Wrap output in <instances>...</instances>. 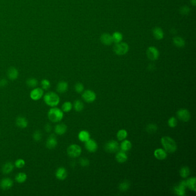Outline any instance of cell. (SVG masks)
<instances>
[{
    "instance_id": "37",
    "label": "cell",
    "mask_w": 196,
    "mask_h": 196,
    "mask_svg": "<svg viewBox=\"0 0 196 196\" xmlns=\"http://www.w3.org/2000/svg\"><path fill=\"white\" fill-rule=\"evenodd\" d=\"M41 88L44 90H48L51 88L50 81L48 79H43L41 81Z\"/></svg>"
},
{
    "instance_id": "42",
    "label": "cell",
    "mask_w": 196,
    "mask_h": 196,
    "mask_svg": "<svg viewBox=\"0 0 196 196\" xmlns=\"http://www.w3.org/2000/svg\"><path fill=\"white\" fill-rule=\"evenodd\" d=\"M84 86L83 84L81 83H77L75 85V92L78 93H81L84 91Z\"/></svg>"
},
{
    "instance_id": "26",
    "label": "cell",
    "mask_w": 196,
    "mask_h": 196,
    "mask_svg": "<svg viewBox=\"0 0 196 196\" xmlns=\"http://www.w3.org/2000/svg\"><path fill=\"white\" fill-rule=\"evenodd\" d=\"M90 134L86 131H81L78 134V139L82 142H86L90 139Z\"/></svg>"
},
{
    "instance_id": "27",
    "label": "cell",
    "mask_w": 196,
    "mask_h": 196,
    "mask_svg": "<svg viewBox=\"0 0 196 196\" xmlns=\"http://www.w3.org/2000/svg\"><path fill=\"white\" fill-rule=\"evenodd\" d=\"M153 35L154 38L157 40H161L164 36V33L163 32L162 29L159 27L155 28L153 30Z\"/></svg>"
},
{
    "instance_id": "30",
    "label": "cell",
    "mask_w": 196,
    "mask_h": 196,
    "mask_svg": "<svg viewBox=\"0 0 196 196\" xmlns=\"http://www.w3.org/2000/svg\"><path fill=\"white\" fill-rule=\"evenodd\" d=\"M73 107H74V109L75 111L79 112L84 109V104L81 101L77 100L74 101V104H73Z\"/></svg>"
},
{
    "instance_id": "33",
    "label": "cell",
    "mask_w": 196,
    "mask_h": 196,
    "mask_svg": "<svg viewBox=\"0 0 196 196\" xmlns=\"http://www.w3.org/2000/svg\"><path fill=\"white\" fill-rule=\"evenodd\" d=\"M173 42L175 46L179 48L184 47L185 45V42L184 41V39L181 37H175L174 38Z\"/></svg>"
},
{
    "instance_id": "29",
    "label": "cell",
    "mask_w": 196,
    "mask_h": 196,
    "mask_svg": "<svg viewBox=\"0 0 196 196\" xmlns=\"http://www.w3.org/2000/svg\"><path fill=\"white\" fill-rule=\"evenodd\" d=\"M26 84L29 88H36L38 86V81L36 78H28L27 80Z\"/></svg>"
},
{
    "instance_id": "24",
    "label": "cell",
    "mask_w": 196,
    "mask_h": 196,
    "mask_svg": "<svg viewBox=\"0 0 196 196\" xmlns=\"http://www.w3.org/2000/svg\"><path fill=\"white\" fill-rule=\"evenodd\" d=\"M116 159L119 163H124L127 161L128 156L125 152L120 151H119L116 155Z\"/></svg>"
},
{
    "instance_id": "36",
    "label": "cell",
    "mask_w": 196,
    "mask_h": 196,
    "mask_svg": "<svg viewBox=\"0 0 196 196\" xmlns=\"http://www.w3.org/2000/svg\"><path fill=\"white\" fill-rule=\"evenodd\" d=\"M112 37L113 42H114L115 43H120L123 40L122 34H120V32H115L114 34H113Z\"/></svg>"
},
{
    "instance_id": "43",
    "label": "cell",
    "mask_w": 196,
    "mask_h": 196,
    "mask_svg": "<svg viewBox=\"0 0 196 196\" xmlns=\"http://www.w3.org/2000/svg\"><path fill=\"white\" fill-rule=\"evenodd\" d=\"M79 163L82 166L85 167V166H88V165H89V161L88 159L82 158L80 159Z\"/></svg>"
},
{
    "instance_id": "34",
    "label": "cell",
    "mask_w": 196,
    "mask_h": 196,
    "mask_svg": "<svg viewBox=\"0 0 196 196\" xmlns=\"http://www.w3.org/2000/svg\"><path fill=\"white\" fill-rule=\"evenodd\" d=\"M128 133L125 129H120L118 131L117 134V138L119 140H123L127 137Z\"/></svg>"
},
{
    "instance_id": "31",
    "label": "cell",
    "mask_w": 196,
    "mask_h": 196,
    "mask_svg": "<svg viewBox=\"0 0 196 196\" xmlns=\"http://www.w3.org/2000/svg\"><path fill=\"white\" fill-rule=\"evenodd\" d=\"M179 174L183 178H186L190 174V169L187 166L182 167L179 171Z\"/></svg>"
},
{
    "instance_id": "39",
    "label": "cell",
    "mask_w": 196,
    "mask_h": 196,
    "mask_svg": "<svg viewBox=\"0 0 196 196\" xmlns=\"http://www.w3.org/2000/svg\"><path fill=\"white\" fill-rule=\"evenodd\" d=\"M157 129H158V127L156 125H155L154 124H150L147 125L146 128V131L149 134H154L155 132H156Z\"/></svg>"
},
{
    "instance_id": "19",
    "label": "cell",
    "mask_w": 196,
    "mask_h": 196,
    "mask_svg": "<svg viewBox=\"0 0 196 196\" xmlns=\"http://www.w3.org/2000/svg\"><path fill=\"white\" fill-rule=\"evenodd\" d=\"M155 157L158 160H164L167 158V152L162 148H158L154 151Z\"/></svg>"
},
{
    "instance_id": "44",
    "label": "cell",
    "mask_w": 196,
    "mask_h": 196,
    "mask_svg": "<svg viewBox=\"0 0 196 196\" xmlns=\"http://www.w3.org/2000/svg\"><path fill=\"white\" fill-rule=\"evenodd\" d=\"M180 11H181V14L184 15H188L190 9L187 6H184V7H182V8H181V9L180 10Z\"/></svg>"
},
{
    "instance_id": "11",
    "label": "cell",
    "mask_w": 196,
    "mask_h": 196,
    "mask_svg": "<svg viewBox=\"0 0 196 196\" xmlns=\"http://www.w3.org/2000/svg\"><path fill=\"white\" fill-rule=\"evenodd\" d=\"M13 181L10 178H4L0 181V188L2 190H6L12 188Z\"/></svg>"
},
{
    "instance_id": "18",
    "label": "cell",
    "mask_w": 196,
    "mask_h": 196,
    "mask_svg": "<svg viewBox=\"0 0 196 196\" xmlns=\"http://www.w3.org/2000/svg\"><path fill=\"white\" fill-rule=\"evenodd\" d=\"M15 168V165L11 162L4 163L2 167V172L4 174H9L12 172Z\"/></svg>"
},
{
    "instance_id": "17",
    "label": "cell",
    "mask_w": 196,
    "mask_h": 196,
    "mask_svg": "<svg viewBox=\"0 0 196 196\" xmlns=\"http://www.w3.org/2000/svg\"><path fill=\"white\" fill-rule=\"evenodd\" d=\"M16 124L20 128L24 129L28 125V121L25 117L19 116L16 119Z\"/></svg>"
},
{
    "instance_id": "7",
    "label": "cell",
    "mask_w": 196,
    "mask_h": 196,
    "mask_svg": "<svg viewBox=\"0 0 196 196\" xmlns=\"http://www.w3.org/2000/svg\"><path fill=\"white\" fill-rule=\"evenodd\" d=\"M105 149L106 151L110 153L117 152L119 149V143L115 140H111L106 143L105 146Z\"/></svg>"
},
{
    "instance_id": "45",
    "label": "cell",
    "mask_w": 196,
    "mask_h": 196,
    "mask_svg": "<svg viewBox=\"0 0 196 196\" xmlns=\"http://www.w3.org/2000/svg\"><path fill=\"white\" fill-rule=\"evenodd\" d=\"M8 85V81L6 79H1L0 80V87L1 88H4L6 86Z\"/></svg>"
},
{
    "instance_id": "40",
    "label": "cell",
    "mask_w": 196,
    "mask_h": 196,
    "mask_svg": "<svg viewBox=\"0 0 196 196\" xmlns=\"http://www.w3.org/2000/svg\"><path fill=\"white\" fill-rule=\"evenodd\" d=\"M42 132L40 131H36L34 132V134H33V139H34L35 141L36 142H40L42 139Z\"/></svg>"
},
{
    "instance_id": "21",
    "label": "cell",
    "mask_w": 196,
    "mask_h": 196,
    "mask_svg": "<svg viewBox=\"0 0 196 196\" xmlns=\"http://www.w3.org/2000/svg\"><path fill=\"white\" fill-rule=\"evenodd\" d=\"M69 88V85L65 81H60L56 86V91L59 93H65L67 92Z\"/></svg>"
},
{
    "instance_id": "12",
    "label": "cell",
    "mask_w": 196,
    "mask_h": 196,
    "mask_svg": "<svg viewBox=\"0 0 196 196\" xmlns=\"http://www.w3.org/2000/svg\"><path fill=\"white\" fill-rule=\"evenodd\" d=\"M147 55L151 60H155L158 59L159 55V51L154 47H150L147 51Z\"/></svg>"
},
{
    "instance_id": "38",
    "label": "cell",
    "mask_w": 196,
    "mask_h": 196,
    "mask_svg": "<svg viewBox=\"0 0 196 196\" xmlns=\"http://www.w3.org/2000/svg\"><path fill=\"white\" fill-rule=\"evenodd\" d=\"M15 167L17 169H22L25 166V161L23 159H18L14 163Z\"/></svg>"
},
{
    "instance_id": "47",
    "label": "cell",
    "mask_w": 196,
    "mask_h": 196,
    "mask_svg": "<svg viewBox=\"0 0 196 196\" xmlns=\"http://www.w3.org/2000/svg\"><path fill=\"white\" fill-rule=\"evenodd\" d=\"M196 0H191V3L193 5V6L196 5Z\"/></svg>"
},
{
    "instance_id": "22",
    "label": "cell",
    "mask_w": 196,
    "mask_h": 196,
    "mask_svg": "<svg viewBox=\"0 0 196 196\" xmlns=\"http://www.w3.org/2000/svg\"><path fill=\"white\" fill-rule=\"evenodd\" d=\"M101 41L105 45H111L113 43L112 37L108 34H102L101 36Z\"/></svg>"
},
{
    "instance_id": "3",
    "label": "cell",
    "mask_w": 196,
    "mask_h": 196,
    "mask_svg": "<svg viewBox=\"0 0 196 196\" xmlns=\"http://www.w3.org/2000/svg\"><path fill=\"white\" fill-rule=\"evenodd\" d=\"M163 147L167 152L173 153L177 149V146L175 141L169 136H164L161 139Z\"/></svg>"
},
{
    "instance_id": "6",
    "label": "cell",
    "mask_w": 196,
    "mask_h": 196,
    "mask_svg": "<svg viewBox=\"0 0 196 196\" xmlns=\"http://www.w3.org/2000/svg\"><path fill=\"white\" fill-rule=\"evenodd\" d=\"M44 93V90L42 88H33V89L30 92L29 96L30 98L33 101L40 100L43 97Z\"/></svg>"
},
{
    "instance_id": "20",
    "label": "cell",
    "mask_w": 196,
    "mask_h": 196,
    "mask_svg": "<svg viewBox=\"0 0 196 196\" xmlns=\"http://www.w3.org/2000/svg\"><path fill=\"white\" fill-rule=\"evenodd\" d=\"M7 76L10 80H15L19 77V71L15 67H12L9 68L7 72Z\"/></svg>"
},
{
    "instance_id": "13",
    "label": "cell",
    "mask_w": 196,
    "mask_h": 196,
    "mask_svg": "<svg viewBox=\"0 0 196 196\" xmlns=\"http://www.w3.org/2000/svg\"><path fill=\"white\" fill-rule=\"evenodd\" d=\"M85 143V148H86V150L89 152H96L97 150L98 146H97V144L95 140L91 139L90 138Z\"/></svg>"
},
{
    "instance_id": "4",
    "label": "cell",
    "mask_w": 196,
    "mask_h": 196,
    "mask_svg": "<svg viewBox=\"0 0 196 196\" xmlns=\"http://www.w3.org/2000/svg\"><path fill=\"white\" fill-rule=\"evenodd\" d=\"M113 50L116 54L123 55L128 52L129 50V46L127 43L124 42H121L118 43H115V45L113 47Z\"/></svg>"
},
{
    "instance_id": "46",
    "label": "cell",
    "mask_w": 196,
    "mask_h": 196,
    "mask_svg": "<svg viewBox=\"0 0 196 196\" xmlns=\"http://www.w3.org/2000/svg\"><path fill=\"white\" fill-rule=\"evenodd\" d=\"M44 130L46 131V132H48V133H50L51 130H52V126L50 124H47L45 126H44Z\"/></svg>"
},
{
    "instance_id": "25",
    "label": "cell",
    "mask_w": 196,
    "mask_h": 196,
    "mask_svg": "<svg viewBox=\"0 0 196 196\" xmlns=\"http://www.w3.org/2000/svg\"><path fill=\"white\" fill-rule=\"evenodd\" d=\"M196 179L195 177L190 178L187 179V181H186L187 187L194 192L196 191Z\"/></svg>"
},
{
    "instance_id": "41",
    "label": "cell",
    "mask_w": 196,
    "mask_h": 196,
    "mask_svg": "<svg viewBox=\"0 0 196 196\" xmlns=\"http://www.w3.org/2000/svg\"><path fill=\"white\" fill-rule=\"evenodd\" d=\"M168 124L170 127L174 128L177 125V120L175 117H171L168 120Z\"/></svg>"
},
{
    "instance_id": "10",
    "label": "cell",
    "mask_w": 196,
    "mask_h": 196,
    "mask_svg": "<svg viewBox=\"0 0 196 196\" xmlns=\"http://www.w3.org/2000/svg\"><path fill=\"white\" fill-rule=\"evenodd\" d=\"M82 97L87 102H92L96 100V94L92 90H87L83 93Z\"/></svg>"
},
{
    "instance_id": "2",
    "label": "cell",
    "mask_w": 196,
    "mask_h": 196,
    "mask_svg": "<svg viewBox=\"0 0 196 196\" xmlns=\"http://www.w3.org/2000/svg\"><path fill=\"white\" fill-rule=\"evenodd\" d=\"M43 100L47 105L50 107H56L60 103V97L54 92H48L43 96Z\"/></svg>"
},
{
    "instance_id": "15",
    "label": "cell",
    "mask_w": 196,
    "mask_h": 196,
    "mask_svg": "<svg viewBox=\"0 0 196 196\" xmlns=\"http://www.w3.org/2000/svg\"><path fill=\"white\" fill-rule=\"evenodd\" d=\"M187 187L186 181H183L174 188V192L179 196H184L185 194V189Z\"/></svg>"
},
{
    "instance_id": "48",
    "label": "cell",
    "mask_w": 196,
    "mask_h": 196,
    "mask_svg": "<svg viewBox=\"0 0 196 196\" xmlns=\"http://www.w3.org/2000/svg\"><path fill=\"white\" fill-rule=\"evenodd\" d=\"M0 135H1V132H0Z\"/></svg>"
},
{
    "instance_id": "8",
    "label": "cell",
    "mask_w": 196,
    "mask_h": 196,
    "mask_svg": "<svg viewBox=\"0 0 196 196\" xmlns=\"http://www.w3.org/2000/svg\"><path fill=\"white\" fill-rule=\"evenodd\" d=\"M177 116L180 120L184 121V122H187L190 120L191 115L190 113L189 112L187 109H179L177 112Z\"/></svg>"
},
{
    "instance_id": "1",
    "label": "cell",
    "mask_w": 196,
    "mask_h": 196,
    "mask_svg": "<svg viewBox=\"0 0 196 196\" xmlns=\"http://www.w3.org/2000/svg\"><path fill=\"white\" fill-rule=\"evenodd\" d=\"M62 109L56 107H52L47 113L48 120L54 123H58L62 120L64 113Z\"/></svg>"
},
{
    "instance_id": "5",
    "label": "cell",
    "mask_w": 196,
    "mask_h": 196,
    "mask_svg": "<svg viewBox=\"0 0 196 196\" xmlns=\"http://www.w3.org/2000/svg\"><path fill=\"white\" fill-rule=\"evenodd\" d=\"M67 152L70 157L75 158L79 156L81 154L82 150L80 146L75 144H73L68 147Z\"/></svg>"
},
{
    "instance_id": "9",
    "label": "cell",
    "mask_w": 196,
    "mask_h": 196,
    "mask_svg": "<svg viewBox=\"0 0 196 196\" xmlns=\"http://www.w3.org/2000/svg\"><path fill=\"white\" fill-rule=\"evenodd\" d=\"M58 144L57 139L54 134L50 135L47 139L46 142V147L50 150L54 149Z\"/></svg>"
},
{
    "instance_id": "32",
    "label": "cell",
    "mask_w": 196,
    "mask_h": 196,
    "mask_svg": "<svg viewBox=\"0 0 196 196\" xmlns=\"http://www.w3.org/2000/svg\"><path fill=\"white\" fill-rule=\"evenodd\" d=\"M73 108V104L70 101H66L64 102L62 105V110L63 112H69Z\"/></svg>"
},
{
    "instance_id": "35",
    "label": "cell",
    "mask_w": 196,
    "mask_h": 196,
    "mask_svg": "<svg viewBox=\"0 0 196 196\" xmlns=\"http://www.w3.org/2000/svg\"><path fill=\"white\" fill-rule=\"evenodd\" d=\"M129 187H130L129 182H128V181H124L119 185V188L121 192H125L127 190H128Z\"/></svg>"
},
{
    "instance_id": "14",
    "label": "cell",
    "mask_w": 196,
    "mask_h": 196,
    "mask_svg": "<svg viewBox=\"0 0 196 196\" xmlns=\"http://www.w3.org/2000/svg\"><path fill=\"white\" fill-rule=\"evenodd\" d=\"M55 177L59 180H65L67 177V171L66 169L63 167H59L55 172Z\"/></svg>"
},
{
    "instance_id": "28",
    "label": "cell",
    "mask_w": 196,
    "mask_h": 196,
    "mask_svg": "<svg viewBox=\"0 0 196 196\" xmlns=\"http://www.w3.org/2000/svg\"><path fill=\"white\" fill-rule=\"evenodd\" d=\"M131 148H132V143L128 140H125L121 143L120 148H121V151H123L124 152L130 150Z\"/></svg>"
},
{
    "instance_id": "16",
    "label": "cell",
    "mask_w": 196,
    "mask_h": 196,
    "mask_svg": "<svg viewBox=\"0 0 196 196\" xmlns=\"http://www.w3.org/2000/svg\"><path fill=\"white\" fill-rule=\"evenodd\" d=\"M67 130V125L63 123H59L55 125L54 132L58 135H63L66 132Z\"/></svg>"
},
{
    "instance_id": "23",
    "label": "cell",
    "mask_w": 196,
    "mask_h": 196,
    "mask_svg": "<svg viewBox=\"0 0 196 196\" xmlns=\"http://www.w3.org/2000/svg\"><path fill=\"white\" fill-rule=\"evenodd\" d=\"M27 179V175L24 172H20L15 176V181L18 184H23Z\"/></svg>"
}]
</instances>
